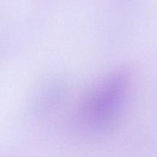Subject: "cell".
<instances>
[{"mask_svg":"<svg viewBox=\"0 0 157 157\" xmlns=\"http://www.w3.org/2000/svg\"><path fill=\"white\" fill-rule=\"evenodd\" d=\"M130 86V76L124 69L106 75L92 86L81 100L75 122L80 131L98 136L115 125L124 108Z\"/></svg>","mask_w":157,"mask_h":157,"instance_id":"6da1fadb","label":"cell"}]
</instances>
